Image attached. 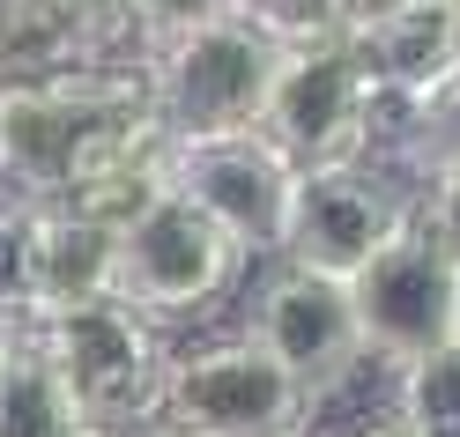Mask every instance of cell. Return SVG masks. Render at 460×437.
<instances>
[{
    "label": "cell",
    "instance_id": "5bb4252c",
    "mask_svg": "<svg viewBox=\"0 0 460 437\" xmlns=\"http://www.w3.org/2000/svg\"><path fill=\"white\" fill-rule=\"evenodd\" d=\"M0 437H97L31 341H15V356L0 363Z\"/></svg>",
    "mask_w": 460,
    "mask_h": 437
},
{
    "label": "cell",
    "instance_id": "ac0fdd59",
    "mask_svg": "<svg viewBox=\"0 0 460 437\" xmlns=\"http://www.w3.org/2000/svg\"><path fill=\"white\" fill-rule=\"evenodd\" d=\"M0 319H31V208L0 200Z\"/></svg>",
    "mask_w": 460,
    "mask_h": 437
},
{
    "label": "cell",
    "instance_id": "8fae6325",
    "mask_svg": "<svg viewBox=\"0 0 460 437\" xmlns=\"http://www.w3.org/2000/svg\"><path fill=\"white\" fill-rule=\"evenodd\" d=\"M82 67H141L119 0H0V82H52Z\"/></svg>",
    "mask_w": 460,
    "mask_h": 437
},
{
    "label": "cell",
    "instance_id": "6da1fadb",
    "mask_svg": "<svg viewBox=\"0 0 460 437\" xmlns=\"http://www.w3.org/2000/svg\"><path fill=\"white\" fill-rule=\"evenodd\" d=\"M22 341L38 348V363L60 378V393L82 407V423L97 437H127L149 423L164 363H171V348L156 341V319H141L119 297H97V304L31 319Z\"/></svg>",
    "mask_w": 460,
    "mask_h": 437
},
{
    "label": "cell",
    "instance_id": "ba28073f",
    "mask_svg": "<svg viewBox=\"0 0 460 437\" xmlns=\"http://www.w3.org/2000/svg\"><path fill=\"white\" fill-rule=\"evenodd\" d=\"M245 341L261 348V356H275L312 400L334 393L341 378H357V363H364V334H357V311H349V282L312 275V267H290V259H275V267L261 275V289H252Z\"/></svg>",
    "mask_w": 460,
    "mask_h": 437
},
{
    "label": "cell",
    "instance_id": "7c38bea8",
    "mask_svg": "<svg viewBox=\"0 0 460 437\" xmlns=\"http://www.w3.org/2000/svg\"><path fill=\"white\" fill-rule=\"evenodd\" d=\"M111 282H119V230L82 208H31V319L97 304L111 297Z\"/></svg>",
    "mask_w": 460,
    "mask_h": 437
},
{
    "label": "cell",
    "instance_id": "5b68a950",
    "mask_svg": "<svg viewBox=\"0 0 460 437\" xmlns=\"http://www.w3.org/2000/svg\"><path fill=\"white\" fill-rule=\"evenodd\" d=\"M245 252L193 208L186 193H156L141 215L119 223V282L111 297L134 304L141 319H193L238 282Z\"/></svg>",
    "mask_w": 460,
    "mask_h": 437
},
{
    "label": "cell",
    "instance_id": "7a4b0ae2",
    "mask_svg": "<svg viewBox=\"0 0 460 437\" xmlns=\"http://www.w3.org/2000/svg\"><path fill=\"white\" fill-rule=\"evenodd\" d=\"M141 430H156V437H305L312 393L238 334V341H208V348L171 356Z\"/></svg>",
    "mask_w": 460,
    "mask_h": 437
},
{
    "label": "cell",
    "instance_id": "603a6c76",
    "mask_svg": "<svg viewBox=\"0 0 460 437\" xmlns=\"http://www.w3.org/2000/svg\"><path fill=\"white\" fill-rule=\"evenodd\" d=\"M305 437H312V430H305Z\"/></svg>",
    "mask_w": 460,
    "mask_h": 437
},
{
    "label": "cell",
    "instance_id": "e0dca14e",
    "mask_svg": "<svg viewBox=\"0 0 460 437\" xmlns=\"http://www.w3.org/2000/svg\"><path fill=\"white\" fill-rule=\"evenodd\" d=\"M127 31L141 38V52L164 45V38H186V31H208V22L230 15V0H119Z\"/></svg>",
    "mask_w": 460,
    "mask_h": 437
},
{
    "label": "cell",
    "instance_id": "7402d4cb",
    "mask_svg": "<svg viewBox=\"0 0 460 437\" xmlns=\"http://www.w3.org/2000/svg\"><path fill=\"white\" fill-rule=\"evenodd\" d=\"M453 341H460V334H453Z\"/></svg>",
    "mask_w": 460,
    "mask_h": 437
},
{
    "label": "cell",
    "instance_id": "30bf717a",
    "mask_svg": "<svg viewBox=\"0 0 460 437\" xmlns=\"http://www.w3.org/2000/svg\"><path fill=\"white\" fill-rule=\"evenodd\" d=\"M341 52L371 82V97L416 104L460 74V0H364L341 31Z\"/></svg>",
    "mask_w": 460,
    "mask_h": 437
},
{
    "label": "cell",
    "instance_id": "44dd1931",
    "mask_svg": "<svg viewBox=\"0 0 460 437\" xmlns=\"http://www.w3.org/2000/svg\"><path fill=\"white\" fill-rule=\"evenodd\" d=\"M15 341H22V327H15V319H0V363L15 356Z\"/></svg>",
    "mask_w": 460,
    "mask_h": 437
},
{
    "label": "cell",
    "instance_id": "52a82bcc",
    "mask_svg": "<svg viewBox=\"0 0 460 437\" xmlns=\"http://www.w3.org/2000/svg\"><path fill=\"white\" fill-rule=\"evenodd\" d=\"M371 111H379V97L334 38V45L282 52L252 127L290 163H341V156H371Z\"/></svg>",
    "mask_w": 460,
    "mask_h": 437
},
{
    "label": "cell",
    "instance_id": "9a60e30c",
    "mask_svg": "<svg viewBox=\"0 0 460 437\" xmlns=\"http://www.w3.org/2000/svg\"><path fill=\"white\" fill-rule=\"evenodd\" d=\"M394 423L409 437H460V341L394 363Z\"/></svg>",
    "mask_w": 460,
    "mask_h": 437
},
{
    "label": "cell",
    "instance_id": "4fadbf2b",
    "mask_svg": "<svg viewBox=\"0 0 460 437\" xmlns=\"http://www.w3.org/2000/svg\"><path fill=\"white\" fill-rule=\"evenodd\" d=\"M386 163H394L416 193L460 179V74L438 82L430 97L401 104V119H394V134H386Z\"/></svg>",
    "mask_w": 460,
    "mask_h": 437
},
{
    "label": "cell",
    "instance_id": "d6986e66",
    "mask_svg": "<svg viewBox=\"0 0 460 437\" xmlns=\"http://www.w3.org/2000/svg\"><path fill=\"white\" fill-rule=\"evenodd\" d=\"M416 223H423L430 238L446 245V259L460 267V179H446V186H430V193H416Z\"/></svg>",
    "mask_w": 460,
    "mask_h": 437
},
{
    "label": "cell",
    "instance_id": "3957f363",
    "mask_svg": "<svg viewBox=\"0 0 460 437\" xmlns=\"http://www.w3.org/2000/svg\"><path fill=\"white\" fill-rule=\"evenodd\" d=\"M409 215H416V186L386 156L297 163L290 200H282V230H275V259L349 282Z\"/></svg>",
    "mask_w": 460,
    "mask_h": 437
},
{
    "label": "cell",
    "instance_id": "8992f818",
    "mask_svg": "<svg viewBox=\"0 0 460 437\" xmlns=\"http://www.w3.org/2000/svg\"><path fill=\"white\" fill-rule=\"evenodd\" d=\"M349 311H357L364 356H379V363L430 356V348H446L460 334V267L446 259V245L409 215L349 275Z\"/></svg>",
    "mask_w": 460,
    "mask_h": 437
},
{
    "label": "cell",
    "instance_id": "ffe728a7",
    "mask_svg": "<svg viewBox=\"0 0 460 437\" xmlns=\"http://www.w3.org/2000/svg\"><path fill=\"white\" fill-rule=\"evenodd\" d=\"M349 437H409V430H401V423L386 415V423H364V430H349Z\"/></svg>",
    "mask_w": 460,
    "mask_h": 437
},
{
    "label": "cell",
    "instance_id": "9c48e42d",
    "mask_svg": "<svg viewBox=\"0 0 460 437\" xmlns=\"http://www.w3.org/2000/svg\"><path fill=\"white\" fill-rule=\"evenodd\" d=\"M290 170L297 163L282 156L261 127L171 141V193H186L245 259L252 252H275L282 200H290Z\"/></svg>",
    "mask_w": 460,
    "mask_h": 437
},
{
    "label": "cell",
    "instance_id": "277c9868",
    "mask_svg": "<svg viewBox=\"0 0 460 437\" xmlns=\"http://www.w3.org/2000/svg\"><path fill=\"white\" fill-rule=\"evenodd\" d=\"M275 60L282 52L268 38H252L238 15H223L208 31H186V38H164L141 52V90H149V111L171 141L238 134L261 119Z\"/></svg>",
    "mask_w": 460,
    "mask_h": 437
},
{
    "label": "cell",
    "instance_id": "2e32d148",
    "mask_svg": "<svg viewBox=\"0 0 460 437\" xmlns=\"http://www.w3.org/2000/svg\"><path fill=\"white\" fill-rule=\"evenodd\" d=\"M357 8H364V0H230V15H238L252 38H268L275 52L334 45L341 31H349Z\"/></svg>",
    "mask_w": 460,
    "mask_h": 437
}]
</instances>
